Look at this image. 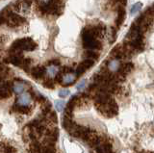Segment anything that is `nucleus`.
<instances>
[{
    "mask_svg": "<svg viewBox=\"0 0 154 153\" xmlns=\"http://www.w3.org/2000/svg\"><path fill=\"white\" fill-rule=\"evenodd\" d=\"M95 106L105 117H114L118 114V105L108 94H101L96 98Z\"/></svg>",
    "mask_w": 154,
    "mask_h": 153,
    "instance_id": "1",
    "label": "nucleus"
},
{
    "mask_svg": "<svg viewBox=\"0 0 154 153\" xmlns=\"http://www.w3.org/2000/svg\"><path fill=\"white\" fill-rule=\"evenodd\" d=\"M37 48V44L31 38H23L14 41L11 48L10 53L11 54H21V51H33Z\"/></svg>",
    "mask_w": 154,
    "mask_h": 153,
    "instance_id": "2",
    "label": "nucleus"
},
{
    "mask_svg": "<svg viewBox=\"0 0 154 153\" xmlns=\"http://www.w3.org/2000/svg\"><path fill=\"white\" fill-rule=\"evenodd\" d=\"M82 40H83V46L84 48L88 50H95L101 49L102 44L99 41V40L95 39L94 37L91 36L90 33L85 29V27L82 30Z\"/></svg>",
    "mask_w": 154,
    "mask_h": 153,
    "instance_id": "3",
    "label": "nucleus"
},
{
    "mask_svg": "<svg viewBox=\"0 0 154 153\" xmlns=\"http://www.w3.org/2000/svg\"><path fill=\"white\" fill-rule=\"evenodd\" d=\"M153 21H154V17L147 15L146 12H143L136 18V20H135L134 23L144 34V33L151 27V25L153 24Z\"/></svg>",
    "mask_w": 154,
    "mask_h": 153,
    "instance_id": "4",
    "label": "nucleus"
},
{
    "mask_svg": "<svg viewBox=\"0 0 154 153\" xmlns=\"http://www.w3.org/2000/svg\"><path fill=\"white\" fill-rule=\"evenodd\" d=\"M94 61L91 60V59H87V60L83 61L78 66H77L76 71H75L76 76H80L81 74H83L87 69L91 68V66H94Z\"/></svg>",
    "mask_w": 154,
    "mask_h": 153,
    "instance_id": "5",
    "label": "nucleus"
},
{
    "mask_svg": "<svg viewBox=\"0 0 154 153\" xmlns=\"http://www.w3.org/2000/svg\"><path fill=\"white\" fill-rule=\"evenodd\" d=\"M117 12H118V16L117 18H116V21H115V25L116 27L119 28L122 25V23L125 20V17H126V12H125V9L123 6L119 5L117 7Z\"/></svg>",
    "mask_w": 154,
    "mask_h": 153,
    "instance_id": "6",
    "label": "nucleus"
},
{
    "mask_svg": "<svg viewBox=\"0 0 154 153\" xmlns=\"http://www.w3.org/2000/svg\"><path fill=\"white\" fill-rule=\"evenodd\" d=\"M17 104L18 107H23V108L28 107L31 104V95L28 93H23L21 94H19Z\"/></svg>",
    "mask_w": 154,
    "mask_h": 153,
    "instance_id": "7",
    "label": "nucleus"
},
{
    "mask_svg": "<svg viewBox=\"0 0 154 153\" xmlns=\"http://www.w3.org/2000/svg\"><path fill=\"white\" fill-rule=\"evenodd\" d=\"M96 152L97 153H114L112 145L107 142H101L96 146Z\"/></svg>",
    "mask_w": 154,
    "mask_h": 153,
    "instance_id": "8",
    "label": "nucleus"
},
{
    "mask_svg": "<svg viewBox=\"0 0 154 153\" xmlns=\"http://www.w3.org/2000/svg\"><path fill=\"white\" fill-rule=\"evenodd\" d=\"M76 74L72 72H67L64 76H62V84L63 85H70L75 81L76 79Z\"/></svg>",
    "mask_w": 154,
    "mask_h": 153,
    "instance_id": "9",
    "label": "nucleus"
},
{
    "mask_svg": "<svg viewBox=\"0 0 154 153\" xmlns=\"http://www.w3.org/2000/svg\"><path fill=\"white\" fill-rule=\"evenodd\" d=\"M45 69L43 66H36V68H34L31 70V75L36 79L42 78L45 75Z\"/></svg>",
    "mask_w": 154,
    "mask_h": 153,
    "instance_id": "10",
    "label": "nucleus"
},
{
    "mask_svg": "<svg viewBox=\"0 0 154 153\" xmlns=\"http://www.w3.org/2000/svg\"><path fill=\"white\" fill-rule=\"evenodd\" d=\"M120 62L118 59H113L108 63V69L111 72H118L120 69Z\"/></svg>",
    "mask_w": 154,
    "mask_h": 153,
    "instance_id": "11",
    "label": "nucleus"
},
{
    "mask_svg": "<svg viewBox=\"0 0 154 153\" xmlns=\"http://www.w3.org/2000/svg\"><path fill=\"white\" fill-rule=\"evenodd\" d=\"M19 2H20V13L27 14L30 11L32 0H19Z\"/></svg>",
    "mask_w": 154,
    "mask_h": 153,
    "instance_id": "12",
    "label": "nucleus"
},
{
    "mask_svg": "<svg viewBox=\"0 0 154 153\" xmlns=\"http://www.w3.org/2000/svg\"><path fill=\"white\" fill-rule=\"evenodd\" d=\"M13 89H14V92L17 94L23 93V90L25 89V87H24V82H22V81H16L13 85Z\"/></svg>",
    "mask_w": 154,
    "mask_h": 153,
    "instance_id": "13",
    "label": "nucleus"
},
{
    "mask_svg": "<svg viewBox=\"0 0 154 153\" xmlns=\"http://www.w3.org/2000/svg\"><path fill=\"white\" fill-rule=\"evenodd\" d=\"M57 66H58L50 65V66L47 68V69H46V72H47V74H48V75L50 76V77H55V76L57 75L58 71H59V69H58Z\"/></svg>",
    "mask_w": 154,
    "mask_h": 153,
    "instance_id": "14",
    "label": "nucleus"
},
{
    "mask_svg": "<svg viewBox=\"0 0 154 153\" xmlns=\"http://www.w3.org/2000/svg\"><path fill=\"white\" fill-rule=\"evenodd\" d=\"M10 94H11V92H10L9 86H7V84L6 85L2 84V86H1V96H2V98L10 96Z\"/></svg>",
    "mask_w": 154,
    "mask_h": 153,
    "instance_id": "15",
    "label": "nucleus"
},
{
    "mask_svg": "<svg viewBox=\"0 0 154 153\" xmlns=\"http://www.w3.org/2000/svg\"><path fill=\"white\" fill-rule=\"evenodd\" d=\"M142 7H143V3H141V2L135 3L134 5L131 7V9H130V14H131V15H134V14L138 13L142 9Z\"/></svg>",
    "mask_w": 154,
    "mask_h": 153,
    "instance_id": "16",
    "label": "nucleus"
},
{
    "mask_svg": "<svg viewBox=\"0 0 154 153\" xmlns=\"http://www.w3.org/2000/svg\"><path fill=\"white\" fill-rule=\"evenodd\" d=\"M85 56L87 57L88 59H91V60H96L98 58V53H96L94 50H88L87 52H85Z\"/></svg>",
    "mask_w": 154,
    "mask_h": 153,
    "instance_id": "17",
    "label": "nucleus"
},
{
    "mask_svg": "<svg viewBox=\"0 0 154 153\" xmlns=\"http://www.w3.org/2000/svg\"><path fill=\"white\" fill-rule=\"evenodd\" d=\"M55 107L58 111H61V110H63L65 107V102L64 101H57L55 103Z\"/></svg>",
    "mask_w": 154,
    "mask_h": 153,
    "instance_id": "18",
    "label": "nucleus"
},
{
    "mask_svg": "<svg viewBox=\"0 0 154 153\" xmlns=\"http://www.w3.org/2000/svg\"><path fill=\"white\" fill-rule=\"evenodd\" d=\"M69 94V90H60V93H59V96L62 97V98H65Z\"/></svg>",
    "mask_w": 154,
    "mask_h": 153,
    "instance_id": "19",
    "label": "nucleus"
},
{
    "mask_svg": "<svg viewBox=\"0 0 154 153\" xmlns=\"http://www.w3.org/2000/svg\"><path fill=\"white\" fill-rule=\"evenodd\" d=\"M85 85H86V81H85V80H82L81 82H80L78 85H77V87H76L77 90H79V92H81L82 90H84Z\"/></svg>",
    "mask_w": 154,
    "mask_h": 153,
    "instance_id": "20",
    "label": "nucleus"
},
{
    "mask_svg": "<svg viewBox=\"0 0 154 153\" xmlns=\"http://www.w3.org/2000/svg\"><path fill=\"white\" fill-rule=\"evenodd\" d=\"M113 3L116 4V3H119V5H122V6H125L126 5V3H127V0H112Z\"/></svg>",
    "mask_w": 154,
    "mask_h": 153,
    "instance_id": "21",
    "label": "nucleus"
},
{
    "mask_svg": "<svg viewBox=\"0 0 154 153\" xmlns=\"http://www.w3.org/2000/svg\"><path fill=\"white\" fill-rule=\"evenodd\" d=\"M140 153H154V152H152V151H142Z\"/></svg>",
    "mask_w": 154,
    "mask_h": 153,
    "instance_id": "22",
    "label": "nucleus"
}]
</instances>
